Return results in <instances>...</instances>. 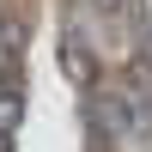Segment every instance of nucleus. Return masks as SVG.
I'll list each match as a JSON object with an SVG mask.
<instances>
[{
    "mask_svg": "<svg viewBox=\"0 0 152 152\" xmlns=\"http://www.w3.org/2000/svg\"><path fill=\"white\" fill-rule=\"evenodd\" d=\"M24 128V24H6V67H0V152L18 146Z\"/></svg>",
    "mask_w": 152,
    "mask_h": 152,
    "instance_id": "2",
    "label": "nucleus"
},
{
    "mask_svg": "<svg viewBox=\"0 0 152 152\" xmlns=\"http://www.w3.org/2000/svg\"><path fill=\"white\" fill-rule=\"evenodd\" d=\"M128 18H134L140 37H152V0H128Z\"/></svg>",
    "mask_w": 152,
    "mask_h": 152,
    "instance_id": "4",
    "label": "nucleus"
},
{
    "mask_svg": "<svg viewBox=\"0 0 152 152\" xmlns=\"http://www.w3.org/2000/svg\"><path fill=\"white\" fill-rule=\"evenodd\" d=\"M140 73L152 79V37H140Z\"/></svg>",
    "mask_w": 152,
    "mask_h": 152,
    "instance_id": "5",
    "label": "nucleus"
},
{
    "mask_svg": "<svg viewBox=\"0 0 152 152\" xmlns=\"http://www.w3.org/2000/svg\"><path fill=\"white\" fill-rule=\"evenodd\" d=\"M85 134L116 146V152L152 146V79L140 67H128L116 85H91V97H85Z\"/></svg>",
    "mask_w": 152,
    "mask_h": 152,
    "instance_id": "1",
    "label": "nucleus"
},
{
    "mask_svg": "<svg viewBox=\"0 0 152 152\" xmlns=\"http://www.w3.org/2000/svg\"><path fill=\"white\" fill-rule=\"evenodd\" d=\"M61 67H67V79H73V85H85V91L97 85V61H91V43H79V31H67V37H61Z\"/></svg>",
    "mask_w": 152,
    "mask_h": 152,
    "instance_id": "3",
    "label": "nucleus"
},
{
    "mask_svg": "<svg viewBox=\"0 0 152 152\" xmlns=\"http://www.w3.org/2000/svg\"><path fill=\"white\" fill-rule=\"evenodd\" d=\"M85 152H116V146H104V140H91V146H85Z\"/></svg>",
    "mask_w": 152,
    "mask_h": 152,
    "instance_id": "6",
    "label": "nucleus"
}]
</instances>
